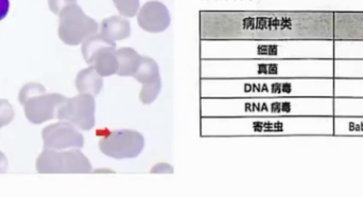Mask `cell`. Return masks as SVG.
<instances>
[{"label": "cell", "mask_w": 363, "mask_h": 197, "mask_svg": "<svg viewBox=\"0 0 363 197\" xmlns=\"http://www.w3.org/2000/svg\"><path fill=\"white\" fill-rule=\"evenodd\" d=\"M66 98L60 94H47L45 87L38 83L25 85L19 93V102L25 109L26 117L33 124L55 119Z\"/></svg>", "instance_id": "obj_1"}, {"label": "cell", "mask_w": 363, "mask_h": 197, "mask_svg": "<svg viewBox=\"0 0 363 197\" xmlns=\"http://www.w3.org/2000/svg\"><path fill=\"white\" fill-rule=\"evenodd\" d=\"M36 170L40 174H89L93 167L80 149L70 151L44 149L36 160Z\"/></svg>", "instance_id": "obj_2"}, {"label": "cell", "mask_w": 363, "mask_h": 197, "mask_svg": "<svg viewBox=\"0 0 363 197\" xmlns=\"http://www.w3.org/2000/svg\"><path fill=\"white\" fill-rule=\"evenodd\" d=\"M59 17L60 38L64 44L69 46H78L87 38L99 31V23L87 16L77 4L64 9Z\"/></svg>", "instance_id": "obj_3"}, {"label": "cell", "mask_w": 363, "mask_h": 197, "mask_svg": "<svg viewBox=\"0 0 363 197\" xmlns=\"http://www.w3.org/2000/svg\"><path fill=\"white\" fill-rule=\"evenodd\" d=\"M145 137L131 130H113L99 141L102 154L113 159H133L144 151Z\"/></svg>", "instance_id": "obj_4"}, {"label": "cell", "mask_w": 363, "mask_h": 197, "mask_svg": "<svg viewBox=\"0 0 363 197\" xmlns=\"http://www.w3.org/2000/svg\"><path fill=\"white\" fill-rule=\"evenodd\" d=\"M96 101L94 96L80 94L72 98H66L60 106L57 118L61 121L69 122L81 130H91L96 124Z\"/></svg>", "instance_id": "obj_5"}, {"label": "cell", "mask_w": 363, "mask_h": 197, "mask_svg": "<svg viewBox=\"0 0 363 197\" xmlns=\"http://www.w3.org/2000/svg\"><path fill=\"white\" fill-rule=\"evenodd\" d=\"M44 149L63 151L66 149H82L84 137L78 128L69 122L62 121L47 126L42 133Z\"/></svg>", "instance_id": "obj_6"}, {"label": "cell", "mask_w": 363, "mask_h": 197, "mask_svg": "<svg viewBox=\"0 0 363 197\" xmlns=\"http://www.w3.org/2000/svg\"><path fill=\"white\" fill-rule=\"evenodd\" d=\"M138 23L145 31L161 33L169 28L172 16L163 2L150 0L138 11Z\"/></svg>", "instance_id": "obj_7"}, {"label": "cell", "mask_w": 363, "mask_h": 197, "mask_svg": "<svg viewBox=\"0 0 363 197\" xmlns=\"http://www.w3.org/2000/svg\"><path fill=\"white\" fill-rule=\"evenodd\" d=\"M94 66L101 77H112L117 74L119 63L116 55V46H106L98 51L89 64Z\"/></svg>", "instance_id": "obj_8"}, {"label": "cell", "mask_w": 363, "mask_h": 197, "mask_svg": "<svg viewBox=\"0 0 363 197\" xmlns=\"http://www.w3.org/2000/svg\"><path fill=\"white\" fill-rule=\"evenodd\" d=\"M99 33L106 40L116 43L131 36V25L123 16H111L100 23Z\"/></svg>", "instance_id": "obj_9"}, {"label": "cell", "mask_w": 363, "mask_h": 197, "mask_svg": "<svg viewBox=\"0 0 363 197\" xmlns=\"http://www.w3.org/2000/svg\"><path fill=\"white\" fill-rule=\"evenodd\" d=\"M76 87L79 93L96 97L104 89V77L98 74L94 66H89L86 69L79 72L76 79Z\"/></svg>", "instance_id": "obj_10"}, {"label": "cell", "mask_w": 363, "mask_h": 197, "mask_svg": "<svg viewBox=\"0 0 363 197\" xmlns=\"http://www.w3.org/2000/svg\"><path fill=\"white\" fill-rule=\"evenodd\" d=\"M117 59H118L119 68L117 74L119 77H133L140 67L142 62V55L135 49L125 47L117 50Z\"/></svg>", "instance_id": "obj_11"}, {"label": "cell", "mask_w": 363, "mask_h": 197, "mask_svg": "<svg viewBox=\"0 0 363 197\" xmlns=\"http://www.w3.org/2000/svg\"><path fill=\"white\" fill-rule=\"evenodd\" d=\"M133 78L143 85L155 82L157 79L161 78L159 65L151 57H143L140 67Z\"/></svg>", "instance_id": "obj_12"}, {"label": "cell", "mask_w": 363, "mask_h": 197, "mask_svg": "<svg viewBox=\"0 0 363 197\" xmlns=\"http://www.w3.org/2000/svg\"><path fill=\"white\" fill-rule=\"evenodd\" d=\"M106 46H116V43L106 40V38L100 33H95L89 36V38H87L86 40L82 43V55L85 62L89 64L94 55Z\"/></svg>", "instance_id": "obj_13"}, {"label": "cell", "mask_w": 363, "mask_h": 197, "mask_svg": "<svg viewBox=\"0 0 363 197\" xmlns=\"http://www.w3.org/2000/svg\"><path fill=\"white\" fill-rule=\"evenodd\" d=\"M162 91V79L159 78L155 82L144 84L140 94V102L144 105H150L157 100Z\"/></svg>", "instance_id": "obj_14"}, {"label": "cell", "mask_w": 363, "mask_h": 197, "mask_svg": "<svg viewBox=\"0 0 363 197\" xmlns=\"http://www.w3.org/2000/svg\"><path fill=\"white\" fill-rule=\"evenodd\" d=\"M119 14L123 17H134L140 9V0H113Z\"/></svg>", "instance_id": "obj_15"}, {"label": "cell", "mask_w": 363, "mask_h": 197, "mask_svg": "<svg viewBox=\"0 0 363 197\" xmlns=\"http://www.w3.org/2000/svg\"><path fill=\"white\" fill-rule=\"evenodd\" d=\"M14 119V109L9 101L0 98V128L8 125Z\"/></svg>", "instance_id": "obj_16"}, {"label": "cell", "mask_w": 363, "mask_h": 197, "mask_svg": "<svg viewBox=\"0 0 363 197\" xmlns=\"http://www.w3.org/2000/svg\"><path fill=\"white\" fill-rule=\"evenodd\" d=\"M74 4H77V0H48L49 9L57 15H60L64 9Z\"/></svg>", "instance_id": "obj_17"}, {"label": "cell", "mask_w": 363, "mask_h": 197, "mask_svg": "<svg viewBox=\"0 0 363 197\" xmlns=\"http://www.w3.org/2000/svg\"><path fill=\"white\" fill-rule=\"evenodd\" d=\"M151 173H152V174H155V173H157V174H164V173L172 174V173H174V168H172L170 164L161 162V164H157V166L153 167Z\"/></svg>", "instance_id": "obj_18"}, {"label": "cell", "mask_w": 363, "mask_h": 197, "mask_svg": "<svg viewBox=\"0 0 363 197\" xmlns=\"http://www.w3.org/2000/svg\"><path fill=\"white\" fill-rule=\"evenodd\" d=\"M10 9V1L9 0H0V21L6 18Z\"/></svg>", "instance_id": "obj_19"}, {"label": "cell", "mask_w": 363, "mask_h": 197, "mask_svg": "<svg viewBox=\"0 0 363 197\" xmlns=\"http://www.w3.org/2000/svg\"><path fill=\"white\" fill-rule=\"evenodd\" d=\"M8 170V158L0 151V173H6Z\"/></svg>", "instance_id": "obj_20"}]
</instances>
